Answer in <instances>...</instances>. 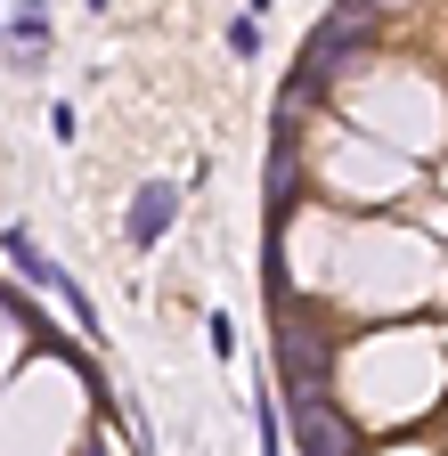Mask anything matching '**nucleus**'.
<instances>
[{
  "mask_svg": "<svg viewBox=\"0 0 448 456\" xmlns=\"http://www.w3.org/2000/svg\"><path fill=\"white\" fill-rule=\"evenodd\" d=\"M367 33H375V17H367V9H334V17L310 33V57H302V74H294L286 106H294L302 90H318V82H326V74H334V66L351 57V49H367Z\"/></svg>",
  "mask_w": 448,
  "mask_h": 456,
  "instance_id": "1",
  "label": "nucleus"
},
{
  "mask_svg": "<svg viewBox=\"0 0 448 456\" xmlns=\"http://www.w3.org/2000/svg\"><path fill=\"white\" fill-rule=\"evenodd\" d=\"M286 416H294V448L302 456H359L351 448V424L334 416L326 391H286Z\"/></svg>",
  "mask_w": 448,
  "mask_h": 456,
  "instance_id": "2",
  "label": "nucleus"
},
{
  "mask_svg": "<svg viewBox=\"0 0 448 456\" xmlns=\"http://www.w3.org/2000/svg\"><path fill=\"white\" fill-rule=\"evenodd\" d=\"M172 220H180V188H172V180H147V188L131 196V220H123V237H131L139 253H155L163 237H172Z\"/></svg>",
  "mask_w": 448,
  "mask_h": 456,
  "instance_id": "3",
  "label": "nucleus"
},
{
  "mask_svg": "<svg viewBox=\"0 0 448 456\" xmlns=\"http://www.w3.org/2000/svg\"><path fill=\"white\" fill-rule=\"evenodd\" d=\"M0 41H17V49H49V17H9V33Z\"/></svg>",
  "mask_w": 448,
  "mask_h": 456,
  "instance_id": "4",
  "label": "nucleus"
},
{
  "mask_svg": "<svg viewBox=\"0 0 448 456\" xmlns=\"http://www.w3.org/2000/svg\"><path fill=\"white\" fill-rule=\"evenodd\" d=\"M212 351L237 359V318H229V310H212Z\"/></svg>",
  "mask_w": 448,
  "mask_h": 456,
  "instance_id": "5",
  "label": "nucleus"
},
{
  "mask_svg": "<svg viewBox=\"0 0 448 456\" xmlns=\"http://www.w3.org/2000/svg\"><path fill=\"white\" fill-rule=\"evenodd\" d=\"M229 49L253 57V49H261V17H237V25H229Z\"/></svg>",
  "mask_w": 448,
  "mask_h": 456,
  "instance_id": "6",
  "label": "nucleus"
}]
</instances>
